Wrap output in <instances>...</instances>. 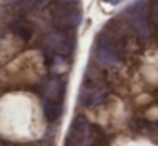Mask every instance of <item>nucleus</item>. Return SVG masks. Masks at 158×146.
I'll use <instances>...</instances> for the list:
<instances>
[{"label": "nucleus", "mask_w": 158, "mask_h": 146, "mask_svg": "<svg viewBox=\"0 0 158 146\" xmlns=\"http://www.w3.org/2000/svg\"><path fill=\"white\" fill-rule=\"evenodd\" d=\"M123 19L127 22L131 32L143 43L155 36V27L150 20V0H136L123 14Z\"/></svg>", "instance_id": "1"}, {"label": "nucleus", "mask_w": 158, "mask_h": 146, "mask_svg": "<svg viewBox=\"0 0 158 146\" xmlns=\"http://www.w3.org/2000/svg\"><path fill=\"white\" fill-rule=\"evenodd\" d=\"M109 95L107 78L99 68L90 66L85 73V81L78 92V102L82 107H95L100 105Z\"/></svg>", "instance_id": "2"}, {"label": "nucleus", "mask_w": 158, "mask_h": 146, "mask_svg": "<svg viewBox=\"0 0 158 146\" xmlns=\"http://www.w3.org/2000/svg\"><path fill=\"white\" fill-rule=\"evenodd\" d=\"M53 26L58 31H72L80 26L82 22V10L77 7V3H66L56 0L55 7L51 9Z\"/></svg>", "instance_id": "3"}, {"label": "nucleus", "mask_w": 158, "mask_h": 146, "mask_svg": "<svg viewBox=\"0 0 158 146\" xmlns=\"http://www.w3.org/2000/svg\"><path fill=\"white\" fill-rule=\"evenodd\" d=\"M94 58L99 63V66L104 68H116L121 65V54L117 51V44L112 37H109L106 32H100L95 39L94 46Z\"/></svg>", "instance_id": "4"}, {"label": "nucleus", "mask_w": 158, "mask_h": 146, "mask_svg": "<svg viewBox=\"0 0 158 146\" xmlns=\"http://www.w3.org/2000/svg\"><path fill=\"white\" fill-rule=\"evenodd\" d=\"M97 139L95 127L85 115H77L66 132L65 146H90Z\"/></svg>", "instance_id": "5"}, {"label": "nucleus", "mask_w": 158, "mask_h": 146, "mask_svg": "<svg viewBox=\"0 0 158 146\" xmlns=\"http://www.w3.org/2000/svg\"><path fill=\"white\" fill-rule=\"evenodd\" d=\"M75 48V37L70 34V31H53L44 37V49L49 56H61L68 58Z\"/></svg>", "instance_id": "6"}, {"label": "nucleus", "mask_w": 158, "mask_h": 146, "mask_svg": "<svg viewBox=\"0 0 158 146\" xmlns=\"http://www.w3.org/2000/svg\"><path fill=\"white\" fill-rule=\"evenodd\" d=\"M63 95H65V81L60 77L49 78L44 85V90H43V102L63 104Z\"/></svg>", "instance_id": "7"}, {"label": "nucleus", "mask_w": 158, "mask_h": 146, "mask_svg": "<svg viewBox=\"0 0 158 146\" xmlns=\"http://www.w3.org/2000/svg\"><path fill=\"white\" fill-rule=\"evenodd\" d=\"M117 51H119L121 58H131L134 54H138L141 51V41L138 39L134 34L123 37L121 41H117Z\"/></svg>", "instance_id": "8"}, {"label": "nucleus", "mask_w": 158, "mask_h": 146, "mask_svg": "<svg viewBox=\"0 0 158 146\" xmlns=\"http://www.w3.org/2000/svg\"><path fill=\"white\" fill-rule=\"evenodd\" d=\"M10 31L24 41L31 39V36H32V26L29 22H26V20H15V22H12Z\"/></svg>", "instance_id": "9"}, {"label": "nucleus", "mask_w": 158, "mask_h": 146, "mask_svg": "<svg viewBox=\"0 0 158 146\" xmlns=\"http://www.w3.org/2000/svg\"><path fill=\"white\" fill-rule=\"evenodd\" d=\"M48 2L49 0H12V3H14L15 7H19V9H22V10L41 9V7H44Z\"/></svg>", "instance_id": "10"}, {"label": "nucleus", "mask_w": 158, "mask_h": 146, "mask_svg": "<svg viewBox=\"0 0 158 146\" xmlns=\"http://www.w3.org/2000/svg\"><path fill=\"white\" fill-rule=\"evenodd\" d=\"M150 20L155 31L158 29V0H150Z\"/></svg>", "instance_id": "11"}, {"label": "nucleus", "mask_w": 158, "mask_h": 146, "mask_svg": "<svg viewBox=\"0 0 158 146\" xmlns=\"http://www.w3.org/2000/svg\"><path fill=\"white\" fill-rule=\"evenodd\" d=\"M102 2L109 3V5H117V3H121V0H102Z\"/></svg>", "instance_id": "12"}]
</instances>
